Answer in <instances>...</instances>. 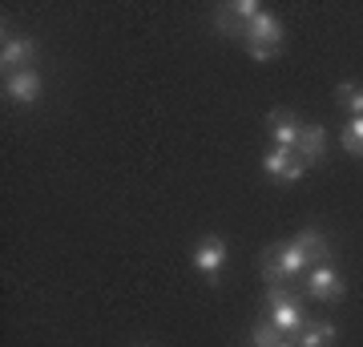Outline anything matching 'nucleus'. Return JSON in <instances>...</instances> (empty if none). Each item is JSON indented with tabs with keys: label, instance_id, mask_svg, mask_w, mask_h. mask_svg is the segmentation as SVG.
Segmentation results:
<instances>
[{
	"label": "nucleus",
	"instance_id": "5",
	"mask_svg": "<svg viewBox=\"0 0 363 347\" xmlns=\"http://www.w3.org/2000/svg\"><path fill=\"white\" fill-rule=\"evenodd\" d=\"M262 170L279 182H298L303 170H307V162L298 154H291V150H271V154H262Z\"/></svg>",
	"mask_w": 363,
	"mask_h": 347
},
{
	"label": "nucleus",
	"instance_id": "3",
	"mask_svg": "<svg viewBox=\"0 0 363 347\" xmlns=\"http://www.w3.org/2000/svg\"><path fill=\"white\" fill-rule=\"evenodd\" d=\"M343 275H339L331 263H319V267L307 275V295L319 299V303H335V299H343Z\"/></svg>",
	"mask_w": 363,
	"mask_h": 347
},
{
	"label": "nucleus",
	"instance_id": "6",
	"mask_svg": "<svg viewBox=\"0 0 363 347\" xmlns=\"http://www.w3.org/2000/svg\"><path fill=\"white\" fill-rule=\"evenodd\" d=\"M295 154L307 162V166H315V162H323L327 154V129L315 126V121H303V129H298V145Z\"/></svg>",
	"mask_w": 363,
	"mask_h": 347
},
{
	"label": "nucleus",
	"instance_id": "17",
	"mask_svg": "<svg viewBox=\"0 0 363 347\" xmlns=\"http://www.w3.org/2000/svg\"><path fill=\"white\" fill-rule=\"evenodd\" d=\"M230 9H234V16H238L242 25H250L255 16H262V4H255V0H234Z\"/></svg>",
	"mask_w": 363,
	"mask_h": 347
},
{
	"label": "nucleus",
	"instance_id": "13",
	"mask_svg": "<svg viewBox=\"0 0 363 347\" xmlns=\"http://www.w3.org/2000/svg\"><path fill=\"white\" fill-rule=\"evenodd\" d=\"M283 339H286V335L279 331L271 319H259L255 327H250V347H279Z\"/></svg>",
	"mask_w": 363,
	"mask_h": 347
},
{
	"label": "nucleus",
	"instance_id": "15",
	"mask_svg": "<svg viewBox=\"0 0 363 347\" xmlns=\"http://www.w3.org/2000/svg\"><path fill=\"white\" fill-rule=\"evenodd\" d=\"M339 101L351 109V117H363V85L359 81H343L339 85Z\"/></svg>",
	"mask_w": 363,
	"mask_h": 347
},
{
	"label": "nucleus",
	"instance_id": "16",
	"mask_svg": "<svg viewBox=\"0 0 363 347\" xmlns=\"http://www.w3.org/2000/svg\"><path fill=\"white\" fill-rule=\"evenodd\" d=\"M214 25H218V33H226V37H247V25H242V21H238V16H234V9L230 4H222L218 9V16H214Z\"/></svg>",
	"mask_w": 363,
	"mask_h": 347
},
{
	"label": "nucleus",
	"instance_id": "19",
	"mask_svg": "<svg viewBox=\"0 0 363 347\" xmlns=\"http://www.w3.org/2000/svg\"><path fill=\"white\" fill-rule=\"evenodd\" d=\"M279 347H298V343H295V339H283V343H279Z\"/></svg>",
	"mask_w": 363,
	"mask_h": 347
},
{
	"label": "nucleus",
	"instance_id": "9",
	"mask_svg": "<svg viewBox=\"0 0 363 347\" xmlns=\"http://www.w3.org/2000/svg\"><path fill=\"white\" fill-rule=\"evenodd\" d=\"M271 133H274V150H291L295 154V145H298V129H303V121H298L295 114H286V109H274L271 117Z\"/></svg>",
	"mask_w": 363,
	"mask_h": 347
},
{
	"label": "nucleus",
	"instance_id": "11",
	"mask_svg": "<svg viewBox=\"0 0 363 347\" xmlns=\"http://www.w3.org/2000/svg\"><path fill=\"white\" fill-rule=\"evenodd\" d=\"M295 243H298V250L307 255V263H327V255H331V246H327L323 231H315V226L298 231V234H295Z\"/></svg>",
	"mask_w": 363,
	"mask_h": 347
},
{
	"label": "nucleus",
	"instance_id": "2",
	"mask_svg": "<svg viewBox=\"0 0 363 347\" xmlns=\"http://www.w3.org/2000/svg\"><path fill=\"white\" fill-rule=\"evenodd\" d=\"M298 270H307V255L298 250L295 238L271 246V250L262 255V275H267L271 283H286V279H295Z\"/></svg>",
	"mask_w": 363,
	"mask_h": 347
},
{
	"label": "nucleus",
	"instance_id": "12",
	"mask_svg": "<svg viewBox=\"0 0 363 347\" xmlns=\"http://www.w3.org/2000/svg\"><path fill=\"white\" fill-rule=\"evenodd\" d=\"M335 339H339V331L331 327V323H307V327H303L298 347H331Z\"/></svg>",
	"mask_w": 363,
	"mask_h": 347
},
{
	"label": "nucleus",
	"instance_id": "10",
	"mask_svg": "<svg viewBox=\"0 0 363 347\" xmlns=\"http://www.w3.org/2000/svg\"><path fill=\"white\" fill-rule=\"evenodd\" d=\"M33 57H37L33 37H9V33H4V45H0V65H4V73H9V69L21 73V65H28Z\"/></svg>",
	"mask_w": 363,
	"mask_h": 347
},
{
	"label": "nucleus",
	"instance_id": "18",
	"mask_svg": "<svg viewBox=\"0 0 363 347\" xmlns=\"http://www.w3.org/2000/svg\"><path fill=\"white\" fill-rule=\"evenodd\" d=\"M247 49H250L255 61H274V57H279V49H267V45H247Z\"/></svg>",
	"mask_w": 363,
	"mask_h": 347
},
{
	"label": "nucleus",
	"instance_id": "14",
	"mask_svg": "<svg viewBox=\"0 0 363 347\" xmlns=\"http://www.w3.org/2000/svg\"><path fill=\"white\" fill-rule=\"evenodd\" d=\"M339 142H343V150L351 158H363V117H351L343 126V133H339Z\"/></svg>",
	"mask_w": 363,
	"mask_h": 347
},
{
	"label": "nucleus",
	"instance_id": "4",
	"mask_svg": "<svg viewBox=\"0 0 363 347\" xmlns=\"http://www.w3.org/2000/svg\"><path fill=\"white\" fill-rule=\"evenodd\" d=\"M40 93H45V81H40L37 69H21V73H9V77H4V97L16 101V105L40 101Z\"/></svg>",
	"mask_w": 363,
	"mask_h": 347
},
{
	"label": "nucleus",
	"instance_id": "8",
	"mask_svg": "<svg viewBox=\"0 0 363 347\" xmlns=\"http://www.w3.org/2000/svg\"><path fill=\"white\" fill-rule=\"evenodd\" d=\"M222 263H226V243H222L218 234H206V238L194 246V267L214 279V275L222 270Z\"/></svg>",
	"mask_w": 363,
	"mask_h": 347
},
{
	"label": "nucleus",
	"instance_id": "7",
	"mask_svg": "<svg viewBox=\"0 0 363 347\" xmlns=\"http://www.w3.org/2000/svg\"><path fill=\"white\" fill-rule=\"evenodd\" d=\"M247 45H267V49H279L283 45V25H279V16L274 13H262V16H255L247 25Z\"/></svg>",
	"mask_w": 363,
	"mask_h": 347
},
{
	"label": "nucleus",
	"instance_id": "1",
	"mask_svg": "<svg viewBox=\"0 0 363 347\" xmlns=\"http://www.w3.org/2000/svg\"><path fill=\"white\" fill-rule=\"evenodd\" d=\"M267 319H271L283 335L303 331V327H307V311H303V299H298L291 287L271 283V291H267Z\"/></svg>",
	"mask_w": 363,
	"mask_h": 347
}]
</instances>
